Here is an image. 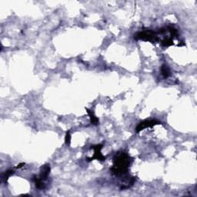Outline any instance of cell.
<instances>
[{
    "label": "cell",
    "instance_id": "6da1fadb",
    "mask_svg": "<svg viewBox=\"0 0 197 197\" xmlns=\"http://www.w3.org/2000/svg\"><path fill=\"white\" fill-rule=\"evenodd\" d=\"M133 158L125 152H119L113 158V165L110 169L112 174L115 176H122L127 174Z\"/></svg>",
    "mask_w": 197,
    "mask_h": 197
},
{
    "label": "cell",
    "instance_id": "7a4b0ae2",
    "mask_svg": "<svg viewBox=\"0 0 197 197\" xmlns=\"http://www.w3.org/2000/svg\"><path fill=\"white\" fill-rule=\"evenodd\" d=\"M134 36L135 39L136 40L146 41V42H151L152 43H155L159 41V38H158L156 32L153 30H150V29L140 31V32H137Z\"/></svg>",
    "mask_w": 197,
    "mask_h": 197
},
{
    "label": "cell",
    "instance_id": "3957f363",
    "mask_svg": "<svg viewBox=\"0 0 197 197\" xmlns=\"http://www.w3.org/2000/svg\"><path fill=\"white\" fill-rule=\"evenodd\" d=\"M159 124H162V122L159 120H156V119H146V120H143L142 122H140V123L138 124V126L136 128V133H140L142 130H145L146 128H151V127H153L156 125H159Z\"/></svg>",
    "mask_w": 197,
    "mask_h": 197
},
{
    "label": "cell",
    "instance_id": "277c9868",
    "mask_svg": "<svg viewBox=\"0 0 197 197\" xmlns=\"http://www.w3.org/2000/svg\"><path fill=\"white\" fill-rule=\"evenodd\" d=\"M103 147V144H97L95 145V146H91V149L94 150V155H93V156H92L91 158H87V160H88L89 162L94 160V159H97V160L102 161V162L106 160V157L104 156L101 152Z\"/></svg>",
    "mask_w": 197,
    "mask_h": 197
},
{
    "label": "cell",
    "instance_id": "5b68a950",
    "mask_svg": "<svg viewBox=\"0 0 197 197\" xmlns=\"http://www.w3.org/2000/svg\"><path fill=\"white\" fill-rule=\"evenodd\" d=\"M50 171H51V167H50L49 164H45L42 166H41L38 177L45 182L46 180H48Z\"/></svg>",
    "mask_w": 197,
    "mask_h": 197
},
{
    "label": "cell",
    "instance_id": "8992f818",
    "mask_svg": "<svg viewBox=\"0 0 197 197\" xmlns=\"http://www.w3.org/2000/svg\"><path fill=\"white\" fill-rule=\"evenodd\" d=\"M32 180H33L34 183L35 185V187L38 189H44L46 188V183L43 180H41L38 176H33L32 177Z\"/></svg>",
    "mask_w": 197,
    "mask_h": 197
},
{
    "label": "cell",
    "instance_id": "52a82bcc",
    "mask_svg": "<svg viewBox=\"0 0 197 197\" xmlns=\"http://www.w3.org/2000/svg\"><path fill=\"white\" fill-rule=\"evenodd\" d=\"M86 110L87 111V113H88L89 115L90 122H91L92 124L96 126L100 123V119H98L97 117L96 116V115H95L94 112H93V111L90 110V109H87V108H86Z\"/></svg>",
    "mask_w": 197,
    "mask_h": 197
},
{
    "label": "cell",
    "instance_id": "ba28073f",
    "mask_svg": "<svg viewBox=\"0 0 197 197\" xmlns=\"http://www.w3.org/2000/svg\"><path fill=\"white\" fill-rule=\"evenodd\" d=\"M161 73L162 75L163 76L164 78H167L170 77L171 71H170V68L169 67V66H167L166 64H163L161 66Z\"/></svg>",
    "mask_w": 197,
    "mask_h": 197
},
{
    "label": "cell",
    "instance_id": "9c48e42d",
    "mask_svg": "<svg viewBox=\"0 0 197 197\" xmlns=\"http://www.w3.org/2000/svg\"><path fill=\"white\" fill-rule=\"evenodd\" d=\"M161 45L164 47H169L174 45L173 37H166V38H164L162 40V42H161Z\"/></svg>",
    "mask_w": 197,
    "mask_h": 197
},
{
    "label": "cell",
    "instance_id": "30bf717a",
    "mask_svg": "<svg viewBox=\"0 0 197 197\" xmlns=\"http://www.w3.org/2000/svg\"><path fill=\"white\" fill-rule=\"evenodd\" d=\"M14 173H15V171L13 170H7V171L4 172L2 175V180H3L5 182H6L10 176H13V175L14 174Z\"/></svg>",
    "mask_w": 197,
    "mask_h": 197
},
{
    "label": "cell",
    "instance_id": "8fae6325",
    "mask_svg": "<svg viewBox=\"0 0 197 197\" xmlns=\"http://www.w3.org/2000/svg\"><path fill=\"white\" fill-rule=\"evenodd\" d=\"M65 143H66V146H69L71 143V134L69 131L66 132V137H65Z\"/></svg>",
    "mask_w": 197,
    "mask_h": 197
},
{
    "label": "cell",
    "instance_id": "7c38bea8",
    "mask_svg": "<svg viewBox=\"0 0 197 197\" xmlns=\"http://www.w3.org/2000/svg\"><path fill=\"white\" fill-rule=\"evenodd\" d=\"M25 165H26V163H24V162H22V163L19 164V165H18L16 168V169H21V168H23Z\"/></svg>",
    "mask_w": 197,
    "mask_h": 197
}]
</instances>
